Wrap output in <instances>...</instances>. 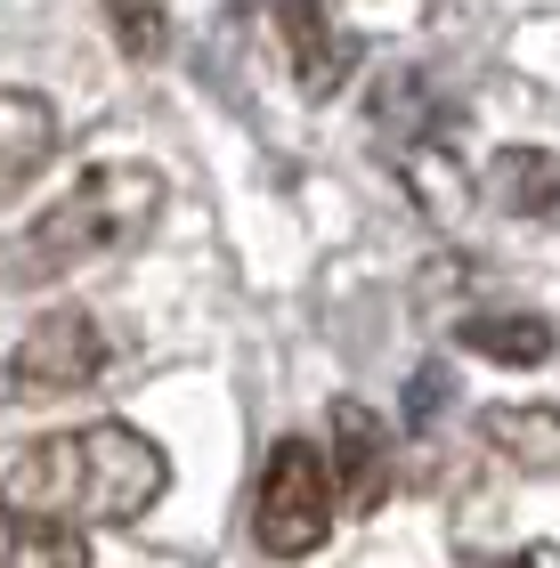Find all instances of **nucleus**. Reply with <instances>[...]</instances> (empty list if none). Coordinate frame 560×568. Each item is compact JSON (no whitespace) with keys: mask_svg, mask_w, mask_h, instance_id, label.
<instances>
[{"mask_svg":"<svg viewBox=\"0 0 560 568\" xmlns=\"http://www.w3.org/2000/svg\"><path fill=\"white\" fill-rule=\"evenodd\" d=\"M163 487H171V455L139 423H82L33 438L9 463L0 504H24L65 528H131L163 504Z\"/></svg>","mask_w":560,"mask_h":568,"instance_id":"1","label":"nucleus"},{"mask_svg":"<svg viewBox=\"0 0 560 568\" xmlns=\"http://www.w3.org/2000/svg\"><path fill=\"white\" fill-rule=\"evenodd\" d=\"M163 220V171L155 163H98L73 187L49 203V212L24 227L17 244V284H49L73 276L82 261H106V252H131L146 227Z\"/></svg>","mask_w":560,"mask_h":568,"instance_id":"2","label":"nucleus"},{"mask_svg":"<svg viewBox=\"0 0 560 568\" xmlns=\"http://www.w3.org/2000/svg\"><path fill=\"white\" fill-rule=\"evenodd\" d=\"M334 520H342V487L325 463V438H285L261 471V496H252V545L276 560H309L334 545Z\"/></svg>","mask_w":560,"mask_h":568,"instance_id":"3","label":"nucleus"},{"mask_svg":"<svg viewBox=\"0 0 560 568\" xmlns=\"http://www.w3.org/2000/svg\"><path fill=\"white\" fill-rule=\"evenodd\" d=\"M106 366H114V349H106L90 308H49V317H33V333L9 357V390L17 398H65V390L106 382Z\"/></svg>","mask_w":560,"mask_h":568,"instance_id":"4","label":"nucleus"},{"mask_svg":"<svg viewBox=\"0 0 560 568\" xmlns=\"http://www.w3.org/2000/svg\"><path fill=\"white\" fill-rule=\"evenodd\" d=\"M325 463H334V487L349 511H374L390 496V423L374 415L358 398H334V415H325Z\"/></svg>","mask_w":560,"mask_h":568,"instance_id":"5","label":"nucleus"},{"mask_svg":"<svg viewBox=\"0 0 560 568\" xmlns=\"http://www.w3.org/2000/svg\"><path fill=\"white\" fill-rule=\"evenodd\" d=\"M276 17H285V41H293V73L309 98H334L349 82V65H358V41L334 24L325 0H276Z\"/></svg>","mask_w":560,"mask_h":568,"instance_id":"6","label":"nucleus"},{"mask_svg":"<svg viewBox=\"0 0 560 568\" xmlns=\"http://www.w3.org/2000/svg\"><path fill=\"white\" fill-rule=\"evenodd\" d=\"M479 438H488V455H503L512 471H528V479H560V406L496 398V406H479Z\"/></svg>","mask_w":560,"mask_h":568,"instance_id":"7","label":"nucleus"},{"mask_svg":"<svg viewBox=\"0 0 560 568\" xmlns=\"http://www.w3.org/2000/svg\"><path fill=\"white\" fill-rule=\"evenodd\" d=\"M488 203L503 220L560 227V154L552 146H503L488 163Z\"/></svg>","mask_w":560,"mask_h":568,"instance_id":"8","label":"nucleus"},{"mask_svg":"<svg viewBox=\"0 0 560 568\" xmlns=\"http://www.w3.org/2000/svg\"><path fill=\"white\" fill-rule=\"evenodd\" d=\"M455 342L471 357H496V366H544L552 357V325L537 308H471L464 325H455Z\"/></svg>","mask_w":560,"mask_h":568,"instance_id":"9","label":"nucleus"},{"mask_svg":"<svg viewBox=\"0 0 560 568\" xmlns=\"http://www.w3.org/2000/svg\"><path fill=\"white\" fill-rule=\"evenodd\" d=\"M58 154V106L41 90H0V187Z\"/></svg>","mask_w":560,"mask_h":568,"instance_id":"10","label":"nucleus"},{"mask_svg":"<svg viewBox=\"0 0 560 568\" xmlns=\"http://www.w3.org/2000/svg\"><path fill=\"white\" fill-rule=\"evenodd\" d=\"M0 560H17V568H82L90 536L65 528V520H41V511H24V504H0Z\"/></svg>","mask_w":560,"mask_h":568,"instance_id":"11","label":"nucleus"},{"mask_svg":"<svg viewBox=\"0 0 560 568\" xmlns=\"http://www.w3.org/2000/svg\"><path fill=\"white\" fill-rule=\"evenodd\" d=\"M106 24H114V41L131 49V58H163V49H171L163 0H106Z\"/></svg>","mask_w":560,"mask_h":568,"instance_id":"12","label":"nucleus"}]
</instances>
